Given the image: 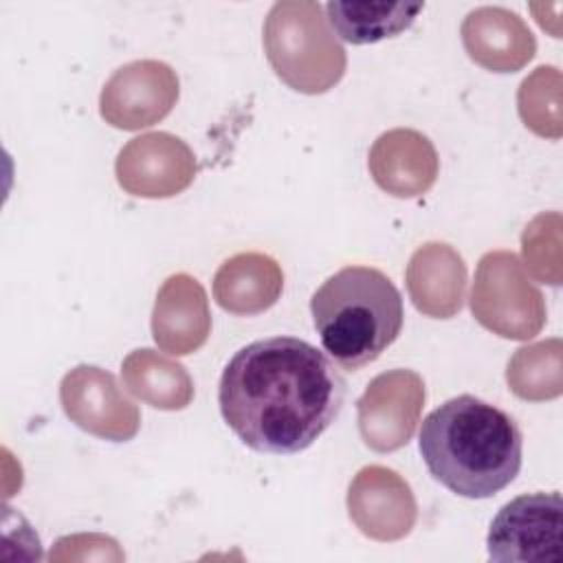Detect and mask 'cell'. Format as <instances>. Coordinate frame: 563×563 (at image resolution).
Returning a JSON list of instances; mask_svg holds the SVG:
<instances>
[{
  "label": "cell",
  "mask_w": 563,
  "mask_h": 563,
  "mask_svg": "<svg viewBox=\"0 0 563 563\" xmlns=\"http://www.w3.org/2000/svg\"><path fill=\"white\" fill-rule=\"evenodd\" d=\"M345 383L334 363L297 336L240 347L224 365L218 405L229 429L253 451L308 449L339 416Z\"/></svg>",
  "instance_id": "cell-1"
},
{
  "label": "cell",
  "mask_w": 563,
  "mask_h": 563,
  "mask_svg": "<svg viewBox=\"0 0 563 563\" xmlns=\"http://www.w3.org/2000/svg\"><path fill=\"white\" fill-rule=\"evenodd\" d=\"M418 449L444 488L460 497L486 499L517 477L523 438L510 413L462 394L422 420Z\"/></svg>",
  "instance_id": "cell-2"
},
{
  "label": "cell",
  "mask_w": 563,
  "mask_h": 563,
  "mask_svg": "<svg viewBox=\"0 0 563 563\" xmlns=\"http://www.w3.org/2000/svg\"><path fill=\"white\" fill-rule=\"evenodd\" d=\"M323 350L347 372L376 361L400 334L405 310L394 282L372 266H345L310 299Z\"/></svg>",
  "instance_id": "cell-3"
},
{
  "label": "cell",
  "mask_w": 563,
  "mask_h": 563,
  "mask_svg": "<svg viewBox=\"0 0 563 563\" xmlns=\"http://www.w3.org/2000/svg\"><path fill=\"white\" fill-rule=\"evenodd\" d=\"M264 51L275 75L297 92L321 95L345 73V51L312 0L275 2L264 22Z\"/></svg>",
  "instance_id": "cell-4"
},
{
  "label": "cell",
  "mask_w": 563,
  "mask_h": 563,
  "mask_svg": "<svg viewBox=\"0 0 563 563\" xmlns=\"http://www.w3.org/2000/svg\"><path fill=\"white\" fill-rule=\"evenodd\" d=\"M473 317L504 339L528 341L545 323V301L510 251L482 255L471 290Z\"/></svg>",
  "instance_id": "cell-5"
},
{
  "label": "cell",
  "mask_w": 563,
  "mask_h": 563,
  "mask_svg": "<svg viewBox=\"0 0 563 563\" xmlns=\"http://www.w3.org/2000/svg\"><path fill=\"white\" fill-rule=\"evenodd\" d=\"M561 495L530 493L504 504L486 537L488 559L499 563L561 561Z\"/></svg>",
  "instance_id": "cell-6"
},
{
  "label": "cell",
  "mask_w": 563,
  "mask_h": 563,
  "mask_svg": "<svg viewBox=\"0 0 563 563\" xmlns=\"http://www.w3.org/2000/svg\"><path fill=\"white\" fill-rule=\"evenodd\" d=\"M59 402L70 422L101 440L128 442L141 427L139 407L97 365L73 367L59 383Z\"/></svg>",
  "instance_id": "cell-7"
},
{
  "label": "cell",
  "mask_w": 563,
  "mask_h": 563,
  "mask_svg": "<svg viewBox=\"0 0 563 563\" xmlns=\"http://www.w3.org/2000/svg\"><path fill=\"white\" fill-rule=\"evenodd\" d=\"M178 77L158 59L130 62L114 70L99 97V112L112 128L141 130L165 119L178 101Z\"/></svg>",
  "instance_id": "cell-8"
},
{
  "label": "cell",
  "mask_w": 563,
  "mask_h": 563,
  "mask_svg": "<svg viewBox=\"0 0 563 563\" xmlns=\"http://www.w3.org/2000/svg\"><path fill=\"white\" fill-rule=\"evenodd\" d=\"M424 380L413 369L378 374L356 402L358 433L378 453L405 446L424 407Z\"/></svg>",
  "instance_id": "cell-9"
},
{
  "label": "cell",
  "mask_w": 563,
  "mask_h": 563,
  "mask_svg": "<svg viewBox=\"0 0 563 563\" xmlns=\"http://www.w3.org/2000/svg\"><path fill=\"white\" fill-rule=\"evenodd\" d=\"M196 156L169 132H147L130 139L117 156V183L139 198H169L196 178Z\"/></svg>",
  "instance_id": "cell-10"
},
{
  "label": "cell",
  "mask_w": 563,
  "mask_h": 563,
  "mask_svg": "<svg viewBox=\"0 0 563 563\" xmlns=\"http://www.w3.org/2000/svg\"><path fill=\"white\" fill-rule=\"evenodd\" d=\"M347 512L369 539L398 541L416 523L418 506L409 484L387 466L361 468L347 490Z\"/></svg>",
  "instance_id": "cell-11"
},
{
  "label": "cell",
  "mask_w": 563,
  "mask_h": 563,
  "mask_svg": "<svg viewBox=\"0 0 563 563\" xmlns=\"http://www.w3.org/2000/svg\"><path fill=\"white\" fill-rule=\"evenodd\" d=\"M211 332V312L202 284L187 275H169L154 303L152 336L156 345L174 356H185L205 345Z\"/></svg>",
  "instance_id": "cell-12"
},
{
  "label": "cell",
  "mask_w": 563,
  "mask_h": 563,
  "mask_svg": "<svg viewBox=\"0 0 563 563\" xmlns=\"http://www.w3.org/2000/svg\"><path fill=\"white\" fill-rule=\"evenodd\" d=\"M367 165L374 183L396 198H416L438 178L433 143L409 128L380 134L369 150Z\"/></svg>",
  "instance_id": "cell-13"
},
{
  "label": "cell",
  "mask_w": 563,
  "mask_h": 563,
  "mask_svg": "<svg viewBox=\"0 0 563 563\" xmlns=\"http://www.w3.org/2000/svg\"><path fill=\"white\" fill-rule=\"evenodd\" d=\"M462 44L475 64L493 73H515L537 51L534 35L526 22L501 7L471 11L462 22Z\"/></svg>",
  "instance_id": "cell-14"
},
{
  "label": "cell",
  "mask_w": 563,
  "mask_h": 563,
  "mask_svg": "<svg viewBox=\"0 0 563 563\" xmlns=\"http://www.w3.org/2000/svg\"><path fill=\"white\" fill-rule=\"evenodd\" d=\"M407 290L413 306L433 319H451L464 306L466 264L444 244H422L407 264Z\"/></svg>",
  "instance_id": "cell-15"
},
{
  "label": "cell",
  "mask_w": 563,
  "mask_h": 563,
  "mask_svg": "<svg viewBox=\"0 0 563 563\" xmlns=\"http://www.w3.org/2000/svg\"><path fill=\"white\" fill-rule=\"evenodd\" d=\"M284 273L264 253H238L220 264L213 275L218 306L238 317H253L268 310L282 295Z\"/></svg>",
  "instance_id": "cell-16"
},
{
  "label": "cell",
  "mask_w": 563,
  "mask_h": 563,
  "mask_svg": "<svg viewBox=\"0 0 563 563\" xmlns=\"http://www.w3.org/2000/svg\"><path fill=\"white\" fill-rule=\"evenodd\" d=\"M121 376L128 391L154 409L178 411L194 400L189 372L150 347L130 352L121 363Z\"/></svg>",
  "instance_id": "cell-17"
},
{
  "label": "cell",
  "mask_w": 563,
  "mask_h": 563,
  "mask_svg": "<svg viewBox=\"0 0 563 563\" xmlns=\"http://www.w3.org/2000/svg\"><path fill=\"white\" fill-rule=\"evenodd\" d=\"M424 2H328L323 7L334 33L350 44H374L407 31Z\"/></svg>",
  "instance_id": "cell-18"
},
{
  "label": "cell",
  "mask_w": 563,
  "mask_h": 563,
  "mask_svg": "<svg viewBox=\"0 0 563 563\" xmlns=\"http://www.w3.org/2000/svg\"><path fill=\"white\" fill-rule=\"evenodd\" d=\"M508 387L523 400H550L561 396V341L548 339L519 347L508 361Z\"/></svg>",
  "instance_id": "cell-19"
},
{
  "label": "cell",
  "mask_w": 563,
  "mask_h": 563,
  "mask_svg": "<svg viewBox=\"0 0 563 563\" xmlns=\"http://www.w3.org/2000/svg\"><path fill=\"white\" fill-rule=\"evenodd\" d=\"M519 117L532 132L550 139L561 136V73L539 66L519 86Z\"/></svg>",
  "instance_id": "cell-20"
},
{
  "label": "cell",
  "mask_w": 563,
  "mask_h": 563,
  "mask_svg": "<svg viewBox=\"0 0 563 563\" xmlns=\"http://www.w3.org/2000/svg\"><path fill=\"white\" fill-rule=\"evenodd\" d=\"M561 213H541L537 216L521 235V251L528 271L550 286L561 284Z\"/></svg>",
  "instance_id": "cell-21"
}]
</instances>
